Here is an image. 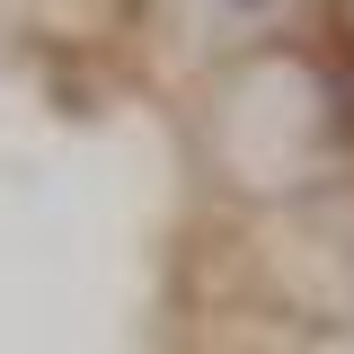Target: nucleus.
<instances>
[{"mask_svg":"<svg viewBox=\"0 0 354 354\" xmlns=\"http://www.w3.org/2000/svg\"><path fill=\"white\" fill-rule=\"evenodd\" d=\"M230 9H266V0H230Z\"/></svg>","mask_w":354,"mask_h":354,"instance_id":"1","label":"nucleus"}]
</instances>
